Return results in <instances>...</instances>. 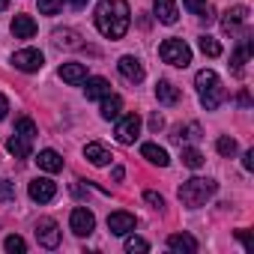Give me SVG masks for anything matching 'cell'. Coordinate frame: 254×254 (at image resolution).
I'll return each mask as SVG.
<instances>
[{"mask_svg": "<svg viewBox=\"0 0 254 254\" xmlns=\"http://www.w3.org/2000/svg\"><path fill=\"white\" fill-rule=\"evenodd\" d=\"M132 24V12L126 0H102L96 6V27L108 39H123Z\"/></svg>", "mask_w": 254, "mask_h": 254, "instance_id": "cell-1", "label": "cell"}, {"mask_svg": "<svg viewBox=\"0 0 254 254\" xmlns=\"http://www.w3.org/2000/svg\"><path fill=\"white\" fill-rule=\"evenodd\" d=\"M215 191H218V183H215V180L191 177V180H186V183L180 186V200H183V206L197 209V206H203Z\"/></svg>", "mask_w": 254, "mask_h": 254, "instance_id": "cell-2", "label": "cell"}, {"mask_svg": "<svg viewBox=\"0 0 254 254\" xmlns=\"http://www.w3.org/2000/svg\"><path fill=\"white\" fill-rule=\"evenodd\" d=\"M197 87H200V102H203V108L206 111H215L221 102H224V87H221V81H218V75L212 72V69H203V72H197Z\"/></svg>", "mask_w": 254, "mask_h": 254, "instance_id": "cell-3", "label": "cell"}, {"mask_svg": "<svg viewBox=\"0 0 254 254\" xmlns=\"http://www.w3.org/2000/svg\"><path fill=\"white\" fill-rule=\"evenodd\" d=\"M159 54H162V60H165L168 66L186 69V66L191 63V48H189L183 39H165V42L159 45Z\"/></svg>", "mask_w": 254, "mask_h": 254, "instance_id": "cell-4", "label": "cell"}, {"mask_svg": "<svg viewBox=\"0 0 254 254\" xmlns=\"http://www.w3.org/2000/svg\"><path fill=\"white\" fill-rule=\"evenodd\" d=\"M117 141L120 144H135L138 132H141V117L138 114H126V117H117Z\"/></svg>", "mask_w": 254, "mask_h": 254, "instance_id": "cell-5", "label": "cell"}, {"mask_svg": "<svg viewBox=\"0 0 254 254\" xmlns=\"http://www.w3.org/2000/svg\"><path fill=\"white\" fill-rule=\"evenodd\" d=\"M42 63H45V57H42V51H36V48H24V51H15V54H12V66L21 69V72H39Z\"/></svg>", "mask_w": 254, "mask_h": 254, "instance_id": "cell-6", "label": "cell"}, {"mask_svg": "<svg viewBox=\"0 0 254 254\" xmlns=\"http://www.w3.org/2000/svg\"><path fill=\"white\" fill-rule=\"evenodd\" d=\"M36 239L42 248H57L60 245V227L54 218H39L36 221Z\"/></svg>", "mask_w": 254, "mask_h": 254, "instance_id": "cell-7", "label": "cell"}, {"mask_svg": "<svg viewBox=\"0 0 254 254\" xmlns=\"http://www.w3.org/2000/svg\"><path fill=\"white\" fill-rule=\"evenodd\" d=\"M69 224H72V230H75L78 236H90V233L96 230V215H93L90 209L78 206V209H72V215H69Z\"/></svg>", "mask_w": 254, "mask_h": 254, "instance_id": "cell-8", "label": "cell"}, {"mask_svg": "<svg viewBox=\"0 0 254 254\" xmlns=\"http://www.w3.org/2000/svg\"><path fill=\"white\" fill-rule=\"evenodd\" d=\"M27 191H30V197H33L36 203H48V200H54V194H57V183H51L48 177H36Z\"/></svg>", "mask_w": 254, "mask_h": 254, "instance_id": "cell-9", "label": "cell"}, {"mask_svg": "<svg viewBox=\"0 0 254 254\" xmlns=\"http://www.w3.org/2000/svg\"><path fill=\"white\" fill-rule=\"evenodd\" d=\"M117 69H120V75H123L126 81H132V84H141V81H144V66H141V60H138V57H132V54L120 57Z\"/></svg>", "mask_w": 254, "mask_h": 254, "instance_id": "cell-10", "label": "cell"}, {"mask_svg": "<svg viewBox=\"0 0 254 254\" xmlns=\"http://www.w3.org/2000/svg\"><path fill=\"white\" fill-rule=\"evenodd\" d=\"M108 230L117 236H126L129 230H135V215L132 212H111L108 215Z\"/></svg>", "mask_w": 254, "mask_h": 254, "instance_id": "cell-11", "label": "cell"}, {"mask_svg": "<svg viewBox=\"0 0 254 254\" xmlns=\"http://www.w3.org/2000/svg\"><path fill=\"white\" fill-rule=\"evenodd\" d=\"M60 78H63L66 84L78 87V84L87 81V66H84V63H63V66H60Z\"/></svg>", "mask_w": 254, "mask_h": 254, "instance_id": "cell-12", "label": "cell"}, {"mask_svg": "<svg viewBox=\"0 0 254 254\" xmlns=\"http://www.w3.org/2000/svg\"><path fill=\"white\" fill-rule=\"evenodd\" d=\"M168 248L171 251H177V254H194L197 251V239L194 236H189V233H171L168 236Z\"/></svg>", "mask_w": 254, "mask_h": 254, "instance_id": "cell-13", "label": "cell"}, {"mask_svg": "<svg viewBox=\"0 0 254 254\" xmlns=\"http://www.w3.org/2000/svg\"><path fill=\"white\" fill-rule=\"evenodd\" d=\"M153 9H156V18L162 24H177V18H180L174 0H153Z\"/></svg>", "mask_w": 254, "mask_h": 254, "instance_id": "cell-14", "label": "cell"}, {"mask_svg": "<svg viewBox=\"0 0 254 254\" xmlns=\"http://www.w3.org/2000/svg\"><path fill=\"white\" fill-rule=\"evenodd\" d=\"M245 21H248V9H245V6H233V9H227V12H224L221 27H224L227 33H236V30H239V24H245Z\"/></svg>", "mask_w": 254, "mask_h": 254, "instance_id": "cell-15", "label": "cell"}, {"mask_svg": "<svg viewBox=\"0 0 254 254\" xmlns=\"http://www.w3.org/2000/svg\"><path fill=\"white\" fill-rule=\"evenodd\" d=\"M12 36L15 39H33L36 36V21L30 15H15L12 18Z\"/></svg>", "mask_w": 254, "mask_h": 254, "instance_id": "cell-16", "label": "cell"}, {"mask_svg": "<svg viewBox=\"0 0 254 254\" xmlns=\"http://www.w3.org/2000/svg\"><path fill=\"white\" fill-rule=\"evenodd\" d=\"M248 54H251V36H245V39L239 42V48L233 51V57H230V63H233V75H236V78L242 75V69H245V63H248Z\"/></svg>", "mask_w": 254, "mask_h": 254, "instance_id": "cell-17", "label": "cell"}, {"mask_svg": "<svg viewBox=\"0 0 254 254\" xmlns=\"http://www.w3.org/2000/svg\"><path fill=\"white\" fill-rule=\"evenodd\" d=\"M36 165H39L42 171H48V174L63 171V159H60V153H57V150H42V153L36 156Z\"/></svg>", "mask_w": 254, "mask_h": 254, "instance_id": "cell-18", "label": "cell"}, {"mask_svg": "<svg viewBox=\"0 0 254 254\" xmlns=\"http://www.w3.org/2000/svg\"><path fill=\"white\" fill-rule=\"evenodd\" d=\"M141 156H144L147 162L159 165V168H168V165H171V159H168V150H162L159 144H144V147H141Z\"/></svg>", "mask_w": 254, "mask_h": 254, "instance_id": "cell-19", "label": "cell"}, {"mask_svg": "<svg viewBox=\"0 0 254 254\" xmlns=\"http://www.w3.org/2000/svg\"><path fill=\"white\" fill-rule=\"evenodd\" d=\"M156 99H159L162 105H177V102H180V90H177L171 81H159V84H156Z\"/></svg>", "mask_w": 254, "mask_h": 254, "instance_id": "cell-20", "label": "cell"}, {"mask_svg": "<svg viewBox=\"0 0 254 254\" xmlns=\"http://www.w3.org/2000/svg\"><path fill=\"white\" fill-rule=\"evenodd\" d=\"M84 156H87V159H90V165H96V168H102V165H108V162L114 159L102 144H87V147H84Z\"/></svg>", "mask_w": 254, "mask_h": 254, "instance_id": "cell-21", "label": "cell"}, {"mask_svg": "<svg viewBox=\"0 0 254 254\" xmlns=\"http://www.w3.org/2000/svg\"><path fill=\"white\" fill-rule=\"evenodd\" d=\"M120 111H123V99L114 96V93H108V96L102 99V117H105V120H117Z\"/></svg>", "mask_w": 254, "mask_h": 254, "instance_id": "cell-22", "label": "cell"}, {"mask_svg": "<svg viewBox=\"0 0 254 254\" xmlns=\"http://www.w3.org/2000/svg\"><path fill=\"white\" fill-rule=\"evenodd\" d=\"M111 93V84L105 78H87V99H105Z\"/></svg>", "mask_w": 254, "mask_h": 254, "instance_id": "cell-23", "label": "cell"}, {"mask_svg": "<svg viewBox=\"0 0 254 254\" xmlns=\"http://www.w3.org/2000/svg\"><path fill=\"white\" fill-rule=\"evenodd\" d=\"M6 150H9L15 159H27V156H30V141H27V138H21V135H15V138H9V141H6Z\"/></svg>", "mask_w": 254, "mask_h": 254, "instance_id": "cell-24", "label": "cell"}, {"mask_svg": "<svg viewBox=\"0 0 254 254\" xmlns=\"http://www.w3.org/2000/svg\"><path fill=\"white\" fill-rule=\"evenodd\" d=\"M54 42L63 45V48H81V45H84L75 30H54Z\"/></svg>", "mask_w": 254, "mask_h": 254, "instance_id": "cell-25", "label": "cell"}, {"mask_svg": "<svg viewBox=\"0 0 254 254\" xmlns=\"http://www.w3.org/2000/svg\"><path fill=\"white\" fill-rule=\"evenodd\" d=\"M15 135L33 141V138H36V123H33L30 117H18V120H15Z\"/></svg>", "mask_w": 254, "mask_h": 254, "instance_id": "cell-26", "label": "cell"}, {"mask_svg": "<svg viewBox=\"0 0 254 254\" xmlns=\"http://www.w3.org/2000/svg\"><path fill=\"white\" fill-rule=\"evenodd\" d=\"M183 165H186V168H191V171H197V168L203 165V156H200V150H194V147H186V150H183Z\"/></svg>", "mask_w": 254, "mask_h": 254, "instance_id": "cell-27", "label": "cell"}, {"mask_svg": "<svg viewBox=\"0 0 254 254\" xmlns=\"http://www.w3.org/2000/svg\"><path fill=\"white\" fill-rule=\"evenodd\" d=\"M3 248H6L9 254H24V251H27V242H24V239H21L18 233H12V236H6Z\"/></svg>", "mask_w": 254, "mask_h": 254, "instance_id": "cell-28", "label": "cell"}, {"mask_svg": "<svg viewBox=\"0 0 254 254\" xmlns=\"http://www.w3.org/2000/svg\"><path fill=\"white\" fill-rule=\"evenodd\" d=\"M197 45H200V51H203L206 57H218V54H221V45H218L212 36H200V42H197Z\"/></svg>", "mask_w": 254, "mask_h": 254, "instance_id": "cell-29", "label": "cell"}, {"mask_svg": "<svg viewBox=\"0 0 254 254\" xmlns=\"http://www.w3.org/2000/svg\"><path fill=\"white\" fill-rule=\"evenodd\" d=\"M215 150H218L221 156H227V159H230V156H236V150H239V147H236V141H233V138H227V135H224V138H218V141H215Z\"/></svg>", "mask_w": 254, "mask_h": 254, "instance_id": "cell-30", "label": "cell"}, {"mask_svg": "<svg viewBox=\"0 0 254 254\" xmlns=\"http://www.w3.org/2000/svg\"><path fill=\"white\" fill-rule=\"evenodd\" d=\"M126 251H129V254H144V251H150V242L147 239H141V236H129V239H126Z\"/></svg>", "mask_w": 254, "mask_h": 254, "instance_id": "cell-31", "label": "cell"}, {"mask_svg": "<svg viewBox=\"0 0 254 254\" xmlns=\"http://www.w3.org/2000/svg\"><path fill=\"white\" fill-rule=\"evenodd\" d=\"M12 200H15V186L0 177V203H12Z\"/></svg>", "mask_w": 254, "mask_h": 254, "instance_id": "cell-32", "label": "cell"}, {"mask_svg": "<svg viewBox=\"0 0 254 254\" xmlns=\"http://www.w3.org/2000/svg\"><path fill=\"white\" fill-rule=\"evenodd\" d=\"M63 6V0H39V12L42 15H57Z\"/></svg>", "mask_w": 254, "mask_h": 254, "instance_id": "cell-33", "label": "cell"}, {"mask_svg": "<svg viewBox=\"0 0 254 254\" xmlns=\"http://www.w3.org/2000/svg\"><path fill=\"white\" fill-rule=\"evenodd\" d=\"M144 200H147L153 209H162V206H165V197H162L159 191H144Z\"/></svg>", "mask_w": 254, "mask_h": 254, "instance_id": "cell-34", "label": "cell"}, {"mask_svg": "<svg viewBox=\"0 0 254 254\" xmlns=\"http://www.w3.org/2000/svg\"><path fill=\"white\" fill-rule=\"evenodd\" d=\"M183 6H186L189 12H194V15H200V9L206 6V0H183Z\"/></svg>", "mask_w": 254, "mask_h": 254, "instance_id": "cell-35", "label": "cell"}, {"mask_svg": "<svg viewBox=\"0 0 254 254\" xmlns=\"http://www.w3.org/2000/svg\"><path fill=\"white\" fill-rule=\"evenodd\" d=\"M242 168H245V171H254V150H248V153L242 156Z\"/></svg>", "mask_w": 254, "mask_h": 254, "instance_id": "cell-36", "label": "cell"}, {"mask_svg": "<svg viewBox=\"0 0 254 254\" xmlns=\"http://www.w3.org/2000/svg\"><path fill=\"white\" fill-rule=\"evenodd\" d=\"M236 236L242 239V245H245V251H251V248H254V242H251V236H248V230H236Z\"/></svg>", "mask_w": 254, "mask_h": 254, "instance_id": "cell-37", "label": "cell"}, {"mask_svg": "<svg viewBox=\"0 0 254 254\" xmlns=\"http://www.w3.org/2000/svg\"><path fill=\"white\" fill-rule=\"evenodd\" d=\"M162 126H165V120H162V114H153V117H150V129H153V132H159V129H162Z\"/></svg>", "mask_w": 254, "mask_h": 254, "instance_id": "cell-38", "label": "cell"}, {"mask_svg": "<svg viewBox=\"0 0 254 254\" xmlns=\"http://www.w3.org/2000/svg\"><path fill=\"white\" fill-rule=\"evenodd\" d=\"M186 138H189V141H197V138H200V126H194V123H191L189 129H186Z\"/></svg>", "mask_w": 254, "mask_h": 254, "instance_id": "cell-39", "label": "cell"}, {"mask_svg": "<svg viewBox=\"0 0 254 254\" xmlns=\"http://www.w3.org/2000/svg\"><path fill=\"white\" fill-rule=\"evenodd\" d=\"M6 114H9V99H6L3 93H0V120H3Z\"/></svg>", "mask_w": 254, "mask_h": 254, "instance_id": "cell-40", "label": "cell"}, {"mask_svg": "<svg viewBox=\"0 0 254 254\" xmlns=\"http://www.w3.org/2000/svg\"><path fill=\"white\" fill-rule=\"evenodd\" d=\"M239 105H242V108H248V105H251V99H248V93H239Z\"/></svg>", "mask_w": 254, "mask_h": 254, "instance_id": "cell-41", "label": "cell"}, {"mask_svg": "<svg viewBox=\"0 0 254 254\" xmlns=\"http://www.w3.org/2000/svg\"><path fill=\"white\" fill-rule=\"evenodd\" d=\"M87 3H90V0H72V6H75V9H84Z\"/></svg>", "mask_w": 254, "mask_h": 254, "instance_id": "cell-42", "label": "cell"}, {"mask_svg": "<svg viewBox=\"0 0 254 254\" xmlns=\"http://www.w3.org/2000/svg\"><path fill=\"white\" fill-rule=\"evenodd\" d=\"M6 6H9V0H0V12H3Z\"/></svg>", "mask_w": 254, "mask_h": 254, "instance_id": "cell-43", "label": "cell"}]
</instances>
